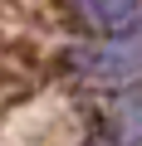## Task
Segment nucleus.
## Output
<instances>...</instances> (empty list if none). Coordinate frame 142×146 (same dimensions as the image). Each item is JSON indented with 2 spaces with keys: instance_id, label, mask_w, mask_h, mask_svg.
<instances>
[{
  "instance_id": "obj_1",
  "label": "nucleus",
  "mask_w": 142,
  "mask_h": 146,
  "mask_svg": "<svg viewBox=\"0 0 142 146\" xmlns=\"http://www.w3.org/2000/svg\"><path fill=\"white\" fill-rule=\"evenodd\" d=\"M74 5L98 34H127L142 20V0H74Z\"/></svg>"
},
{
  "instance_id": "obj_2",
  "label": "nucleus",
  "mask_w": 142,
  "mask_h": 146,
  "mask_svg": "<svg viewBox=\"0 0 142 146\" xmlns=\"http://www.w3.org/2000/svg\"><path fill=\"white\" fill-rule=\"evenodd\" d=\"M137 63H142V49L137 44H108L103 54H88L83 58V68L88 73H103V78H132Z\"/></svg>"
}]
</instances>
